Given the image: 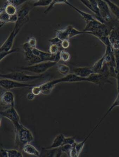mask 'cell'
I'll return each instance as SVG.
<instances>
[{
  "label": "cell",
  "mask_w": 119,
  "mask_h": 157,
  "mask_svg": "<svg viewBox=\"0 0 119 157\" xmlns=\"http://www.w3.org/2000/svg\"><path fill=\"white\" fill-rule=\"evenodd\" d=\"M44 77L43 74L38 75H29L21 72H13L7 74H1V78H7L13 80L21 82H28L35 80L43 78Z\"/></svg>",
  "instance_id": "obj_2"
},
{
  "label": "cell",
  "mask_w": 119,
  "mask_h": 157,
  "mask_svg": "<svg viewBox=\"0 0 119 157\" xmlns=\"http://www.w3.org/2000/svg\"><path fill=\"white\" fill-rule=\"evenodd\" d=\"M3 8L5 12L9 16H13L17 13L18 9H17V7L14 5L8 3V2L5 3Z\"/></svg>",
  "instance_id": "obj_24"
},
{
  "label": "cell",
  "mask_w": 119,
  "mask_h": 157,
  "mask_svg": "<svg viewBox=\"0 0 119 157\" xmlns=\"http://www.w3.org/2000/svg\"><path fill=\"white\" fill-rule=\"evenodd\" d=\"M70 43L69 39H65L61 42V47L62 49L66 50L69 47Z\"/></svg>",
  "instance_id": "obj_43"
},
{
  "label": "cell",
  "mask_w": 119,
  "mask_h": 157,
  "mask_svg": "<svg viewBox=\"0 0 119 157\" xmlns=\"http://www.w3.org/2000/svg\"><path fill=\"white\" fill-rule=\"evenodd\" d=\"M57 71L58 72L63 76H66L69 74L70 68L68 65L62 63H57Z\"/></svg>",
  "instance_id": "obj_25"
},
{
  "label": "cell",
  "mask_w": 119,
  "mask_h": 157,
  "mask_svg": "<svg viewBox=\"0 0 119 157\" xmlns=\"http://www.w3.org/2000/svg\"><path fill=\"white\" fill-rule=\"evenodd\" d=\"M27 2H29V1H37L38 0H26Z\"/></svg>",
  "instance_id": "obj_47"
},
{
  "label": "cell",
  "mask_w": 119,
  "mask_h": 157,
  "mask_svg": "<svg viewBox=\"0 0 119 157\" xmlns=\"http://www.w3.org/2000/svg\"><path fill=\"white\" fill-rule=\"evenodd\" d=\"M69 26L64 29L57 30L56 32V36L61 41L65 39H69Z\"/></svg>",
  "instance_id": "obj_22"
},
{
  "label": "cell",
  "mask_w": 119,
  "mask_h": 157,
  "mask_svg": "<svg viewBox=\"0 0 119 157\" xmlns=\"http://www.w3.org/2000/svg\"><path fill=\"white\" fill-rule=\"evenodd\" d=\"M18 19V17L17 14L16 15H13V16H10V17L9 20V22H11V23H16Z\"/></svg>",
  "instance_id": "obj_44"
},
{
  "label": "cell",
  "mask_w": 119,
  "mask_h": 157,
  "mask_svg": "<svg viewBox=\"0 0 119 157\" xmlns=\"http://www.w3.org/2000/svg\"><path fill=\"white\" fill-rule=\"evenodd\" d=\"M15 128L16 144L18 147H23L25 144L34 140V136L31 131L22 125L20 122L13 123Z\"/></svg>",
  "instance_id": "obj_1"
},
{
  "label": "cell",
  "mask_w": 119,
  "mask_h": 157,
  "mask_svg": "<svg viewBox=\"0 0 119 157\" xmlns=\"http://www.w3.org/2000/svg\"><path fill=\"white\" fill-rule=\"evenodd\" d=\"M31 92L35 96H38L40 94H42V89L41 86H35L32 87L31 89Z\"/></svg>",
  "instance_id": "obj_39"
},
{
  "label": "cell",
  "mask_w": 119,
  "mask_h": 157,
  "mask_svg": "<svg viewBox=\"0 0 119 157\" xmlns=\"http://www.w3.org/2000/svg\"><path fill=\"white\" fill-rule=\"evenodd\" d=\"M104 56H103L99 60L95 63L91 67L94 73H99L101 72L104 64Z\"/></svg>",
  "instance_id": "obj_21"
},
{
  "label": "cell",
  "mask_w": 119,
  "mask_h": 157,
  "mask_svg": "<svg viewBox=\"0 0 119 157\" xmlns=\"http://www.w3.org/2000/svg\"><path fill=\"white\" fill-rule=\"evenodd\" d=\"M0 156L1 157H8L7 156V149L1 148L0 149Z\"/></svg>",
  "instance_id": "obj_46"
},
{
  "label": "cell",
  "mask_w": 119,
  "mask_h": 157,
  "mask_svg": "<svg viewBox=\"0 0 119 157\" xmlns=\"http://www.w3.org/2000/svg\"><path fill=\"white\" fill-rule=\"evenodd\" d=\"M56 84L61 82H87V78H83L77 76L75 73H71L66 76H63L60 78L54 79Z\"/></svg>",
  "instance_id": "obj_11"
},
{
  "label": "cell",
  "mask_w": 119,
  "mask_h": 157,
  "mask_svg": "<svg viewBox=\"0 0 119 157\" xmlns=\"http://www.w3.org/2000/svg\"><path fill=\"white\" fill-rule=\"evenodd\" d=\"M33 8V4H30L28 2L22 4L18 9L17 15L19 20L28 22L29 20V14Z\"/></svg>",
  "instance_id": "obj_7"
},
{
  "label": "cell",
  "mask_w": 119,
  "mask_h": 157,
  "mask_svg": "<svg viewBox=\"0 0 119 157\" xmlns=\"http://www.w3.org/2000/svg\"><path fill=\"white\" fill-rule=\"evenodd\" d=\"M92 133H92V132H90L89 133V134H88V136H87L84 140H83L82 141L79 143L76 142L75 144V147H76V150L78 156H79L80 154L81 151H82V150H83V148H84V147L85 144L87 140H88V138L90 137V136H91Z\"/></svg>",
  "instance_id": "obj_27"
},
{
  "label": "cell",
  "mask_w": 119,
  "mask_h": 157,
  "mask_svg": "<svg viewBox=\"0 0 119 157\" xmlns=\"http://www.w3.org/2000/svg\"><path fill=\"white\" fill-rule=\"evenodd\" d=\"M42 89V94L44 95H48L50 94L54 87L56 86L54 80L50 81L40 85Z\"/></svg>",
  "instance_id": "obj_16"
},
{
  "label": "cell",
  "mask_w": 119,
  "mask_h": 157,
  "mask_svg": "<svg viewBox=\"0 0 119 157\" xmlns=\"http://www.w3.org/2000/svg\"><path fill=\"white\" fill-rule=\"evenodd\" d=\"M8 157H23V154L18 150H7Z\"/></svg>",
  "instance_id": "obj_31"
},
{
  "label": "cell",
  "mask_w": 119,
  "mask_h": 157,
  "mask_svg": "<svg viewBox=\"0 0 119 157\" xmlns=\"http://www.w3.org/2000/svg\"><path fill=\"white\" fill-rule=\"evenodd\" d=\"M88 1H89V2L91 3V4L93 5L95 10H96L99 16H101V15H100V11H99V8H98L97 0H88Z\"/></svg>",
  "instance_id": "obj_41"
},
{
  "label": "cell",
  "mask_w": 119,
  "mask_h": 157,
  "mask_svg": "<svg viewBox=\"0 0 119 157\" xmlns=\"http://www.w3.org/2000/svg\"><path fill=\"white\" fill-rule=\"evenodd\" d=\"M27 43H28L29 46H30L32 49H34V48H36V45H37V40H36V38H35V37H30V38L28 39Z\"/></svg>",
  "instance_id": "obj_38"
},
{
  "label": "cell",
  "mask_w": 119,
  "mask_h": 157,
  "mask_svg": "<svg viewBox=\"0 0 119 157\" xmlns=\"http://www.w3.org/2000/svg\"><path fill=\"white\" fill-rule=\"evenodd\" d=\"M65 136L62 134H60L57 135L55 137L53 141L52 144L50 146L47 147H45L46 149L56 148L60 147L63 144Z\"/></svg>",
  "instance_id": "obj_20"
},
{
  "label": "cell",
  "mask_w": 119,
  "mask_h": 157,
  "mask_svg": "<svg viewBox=\"0 0 119 157\" xmlns=\"http://www.w3.org/2000/svg\"><path fill=\"white\" fill-rule=\"evenodd\" d=\"M69 39L72 38L73 37L82 34H87V32L83 31H80L76 29L74 27L72 26H69Z\"/></svg>",
  "instance_id": "obj_28"
},
{
  "label": "cell",
  "mask_w": 119,
  "mask_h": 157,
  "mask_svg": "<svg viewBox=\"0 0 119 157\" xmlns=\"http://www.w3.org/2000/svg\"><path fill=\"white\" fill-rule=\"evenodd\" d=\"M60 47H61L56 44H51L49 48V52L52 54H56L60 52Z\"/></svg>",
  "instance_id": "obj_34"
},
{
  "label": "cell",
  "mask_w": 119,
  "mask_h": 157,
  "mask_svg": "<svg viewBox=\"0 0 119 157\" xmlns=\"http://www.w3.org/2000/svg\"><path fill=\"white\" fill-rule=\"evenodd\" d=\"M72 147V145H71V144H64L61 147V148L62 153H66L68 156L69 157L70 152Z\"/></svg>",
  "instance_id": "obj_36"
},
{
  "label": "cell",
  "mask_w": 119,
  "mask_h": 157,
  "mask_svg": "<svg viewBox=\"0 0 119 157\" xmlns=\"http://www.w3.org/2000/svg\"><path fill=\"white\" fill-rule=\"evenodd\" d=\"M103 1H104L105 2H106L108 1H109V0H103Z\"/></svg>",
  "instance_id": "obj_48"
},
{
  "label": "cell",
  "mask_w": 119,
  "mask_h": 157,
  "mask_svg": "<svg viewBox=\"0 0 119 157\" xmlns=\"http://www.w3.org/2000/svg\"><path fill=\"white\" fill-rule=\"evenodd\" d=\"M49 42L51 43V44H56L59 45L61 47V43L62 41L59 39L57 36H55L54 38H51V39L49 40Z\"/></svg>",
  "instance_id": "obj_40"
},
{
  "label": "cell",
  "mask_w": 119,
  "mask_h": 157,
  "mask_svg": "<svg viewBox=\"0 0 119 157\" xmlns=\"http://www.w3.org/2000/svg\"><path fill=\"white\" fill-rule=\"evenodd\" d=\"M20 52V49L18 48H16V49H11L8 52H0V61L1 62L4 59L6 56H9L11 54L17 52Z\"/></svg>",
  "instance_id": "obj_33"
},
{
  "label": "cell",
  "mask_w": 119,
  "mask_h": 157,
  "mask_svg": "<svg viewBox=\"0 0 119 157\" xmlns=\"http://www.w3.org/2000/svg\"><path fill=\"white\" fill-rule=\"evenodd\" d=\"M52 0H38L33 3V8L34 7H49L51 4Z\"/></svg>",
  "instance_id": "obj_30"
},
{
  "label": "cell",
  "mask_w": 119,
  "mask_h": 157,
  "mask_svg": "<svg viewBox=\"0 0 119 157\" xmlns=\"http://www.w3.org/2000/svg\"><path fill=\"white\" fill-rule=\"evenodd\" d=\"M60 147L56 148L46 149L42 148L41 156L42 157H61L62 154Z\"/></svg>",
  "instance_id": "obj_12"
},
{
  "label": "cell",
  "mask_w": 119,
  "mask_h": 157,
  "mask_svg": "<svg viewBox=\"0 0 119 157\" xmlns=\"http://www.w3.org/2000/svg\"><path fill=\"white\" fill-rule=\"evenodd\" d=\"M22 50L24 53L26 60L30 63V65L36 64L42 62V59L40 57L35 56L32 52V49L29 46L27 42L22 44Z\"/></svg>",
  "instance_id": "obj_5"
},
{
  "label": "cell",
  "mask_w": 119,
  "mask_h": 157,
  "mask_svg": "<svg viewBox=\"0 0 119 157\" xmlns=\"http://www.w3.org/2000/svg\"><path fill=\"white\" fill-rule=\"evenodd\" d=\"M57 63H58L55 62H42L39 63L28 65V66L18 67V69L21 71H28L35 74L41 75V74H43L52 67L56 65Z\"/></svg>",
  "instance_id": "obj_3"
},
{
  "label": "cell",
  "mask_w": 119,
  "mask_h": 157,
  "mask_svg": "<svg viewBox=\"0 0 119 157\" xmlns=\"http://www.w3.org/2000/svg\"><path fill=\"white\" fill-rule=\"evenodd\" d=\"M68 2V0H52L51 4L47 7V9L44 11L45 14L49 13L53 10L54 6L57 4H66Z\"/></svg>",
  "instance_id": "obj_29"
},
{
  "label": "cell",
  "mask_w": 119,
  "mask_h": 157,
  "mask_svg": "<svg viewBox=\"0 0 119 157\" xmlns=\"http://www.w3.org/2000/svg\"><path fill=\"white\" fill-rule=\"evenodd\" d=\"M76 143V140H75V138L74 137H65L62 146L64 145V144H67L73 145Z\"/></svg>",
  "instance_id": "obj_37"
},
{
  "label": "cell",
  "mask_w": 119,
  "mask_h": 157,
  "mask_svg": "<svg viewBox=\"0 0 119 157\" xmlns=\"http://www.w3.org/2000/svg\"><path fill=\"white\" fill-rule=\"evenodd\" d=\"M73 73L81 78H87L94 72L91 67H79L73 69Z\"/></svg>",
  "instance_id": "obj_13"
},
{
  "label": "cell",
  "mask_w": 119,
  "mask_h": 157,
  "mask_svg": "<svg viewBox=\"0 0 119 157\" xmlns=\"http://www.w3.org/2000/svg\"><path fill=\"white\" fill-rule=\"evenodd\" d=\"M75 144L72 145V148H71L70 152L69 157H78V155L77 152L76 150Z\"/></svg>",
  "instance_id": "obj_42"
},
{
  "label": "cell",
  "mask_w": 119,
  "mask_h": 157,
  "mask_svg": "<svg viewBox=\"0 0 119 157\" xmlns=\"http://www.w3.org/2000/svg\"><path fill=\"white\" fill-rule=\"evenodd\" d=\"M0 86L4 89L8 90L20 88L33 87L35 85L28 84L25 82H19L7 78H1Z\"/></svg>",
  "instance_id": "obj_4"
},
{
  "label": "cell",
  "mask_w": 119,
  "mask_h": 157,
  "mask_svg": "<svg viewBox=\"0 0 119 157\" xmlns=\"http://www.w3.org/2000/svg\"><path fill=\"white\" fill-rule=\"evenodd\" d=\"M19 31H17L15 28L13 29L12 31L10 33L5 42L2 45L0 48V52H8L11 50L13 47L14 41L17 35L19 33Z\"/></svg>",
  "instance_id": "obj_10"
},
{
  "label": "cell",
  "mask_w": 119,
  "mask_h": 157,
  "mask_svg": "<svg viewBox=\"0 0 119 157\" xmlns=\"http://www.w3.org/2000/svg\"><path fill=\"white\" fill-rule=\"evenodd\" d=\"M104 23H102L95 19L94 20L91 21L86 23L85 27L84 29H83V31L87 32V34H89L90 32H93V31L98 29Z\"/></svg>",
  "instance_id": "obj_14"
},
{
  "label": "cell",
  "mask_w": 119,
  "mask_h": 157,
  "mask_svg": "<svg viewBox=\"0 0 119 157\" xmlns=\"http://www.w3.org/2000/svg\"><path fill=\"white\" fill-rule=\"evenodd\" d=\"M1 115L2 116L10 120L12 124L20 122L19 115L15 108V107L7 108L1 112Z\"/></svg>",
  "instance_id": "obj_9"
},
{
  "label": "cell",
  "mask_w": 119,
  "mask_h": 157,
  "mask_svg": "<svg viewBox=\"0 0 119 157\" xmlns=\"http://www.w3.org/2000/svg\"><path fill=\"white\" fill-rule=\"evenodd\" d=\"M118 106H119V96H117V98H116L115 100H114V102H113V103L112 104L111 106L109 108L108 111H106V113L104 115L103 117H102V119L100 120V121H99V123L97 124V125L95 126V128L93 129V130H92L91 132L93 133L95 131V130H96V129L99 127V125L101 124V123L103 121L104 119L106 118V117L107 116H108V115H109V114H110V113L113 110V109H114V108Z\"/></svg>",
  "instance_id": "obj_18"
},
{
  "label": "cell",
  "mask_w": 119,
  "mask_h": 157,
  "mask_svg": "<svg viewBox=\"0 0 119 157\" xmlns=\"http://www.w3.org/2000/svg\"><path fill=\"white\" fill-rule=\"evenodd\" d=\"M7 2L17 7L27 2L26 0H6Z\"/></svg>",
  "instance_id": "obj_35"
},
{
  "label": "cell",
  "mask_w": 119,
  "mask_h": 157,
  "mask_svg": "<svg viewBox=\"0 0 119 157\" xmlns=\"http://www.w3.org/2000/svg\"><path fill=\"white\" fill-rule=\"evenodd\" d=\"M66 4L68 5V6H70L71 8L74 9L75 11H76L81 16L82 18L85 21L86 23H87V22H89V21H91L95 19V18H94V17L92 15H91V14H88V13H86L85 12L83 11L79 10V9L77 8L76 7L74 6V5L71 4L69 2L66 3Z\"/></svg>",
  "instance_id": "obj_17"
},
{
  "label": "cell",
  "mask_w": 119,
  "mask_h": 157,
  "mask_svg": "<svg viewBox=\"0 0 119 157\" xmlns=\"http://www.w3.org/2000/svg\"><path fill=\"white\" fill-rule=\"evenodd\" d=\"M10 17V16H9L5 12L4 8H2L0 12V25L1 27H2V26L4 25L5 23H9Z\"/></svg>",
  "instance_id": "obj_26"
},
{
  "label": "cell",
  "mask_w": 119,
  "mask_h": 157,
  "mask_svg": "<svg viewBox=\"0 0 119 157\" xmlns=\"http://www.w3.org/2000/svg\"><path fill=\"white\" fill-rule=\"evenodd\" d=\"M106 3L109 5V8L111 12L114 15V17H116V19L118 21H119V7L117 6L116 4L113 3V2L109 0Z\"/></svg>",
  "instance_id": "obj_23"
},
{
  "label": "cell",
  "mask_w": 119,
  "mask_h": 157,
  "mask_svg": "<svg viewBox=\"0 0 119 157\" xmlns=\"http://www.w3.org/2000/svg\"><path fill=\"white\" fill-rule=\"evenodd\" d=\"M71 55L69 53L65 50H61L60 52V60L63 62H68L70 60Z\"/></svg>",
  "instance_id": "obj_32"
},
{
  "label": "cell",
  "mask_w": 119,
  "mask_h": 157,
  "mask_svg": "<svg viewBox=\"0 0 119 157\" xmlns=\"http://www.w3.org/2000/svg\"><path fill=\"white\" fill-rule=\"evenodd\" d=\"M22 151L26 153L33 156L39 157L41 156V152L30 143L26 144L22 147Z\"/></svg>",
  "instance_id": "obj_19"
},
{
  "label": "cell",
  "mask_w": 119,
  "mask_h": 157,
  "mask_svg": "<svg viewBox=\"0 0 119 157\" xmlns=\"http://www.w3.org/2000/svg\"><path fill=\"white\" fill-rule=\"evenodd\" d=\"M0 102L2 105L4 107H15V98L13 92L10 90L3 92L1 96Z\"/></svg>",
  "instance_id": "obj_8"
},
{
  "label": "cell",
  "mask_w": 119,
  "mask_h": 157,
  "mask_svg": "<svg viewBox=\"0 0 119 157\" xmlns=\"http://www.w3.org/2000/svg\"><path fill=\"white\" fill-rule=\"evenodd\" d=\"M32 52L35 56L40 57L43 62L51 61L52 54L50 53L43 52L36 48L32 49Z\"/></svg>",
  "instance_id": "obj_15"
},
{
  "label": "cell",
  "mask_w": 119,
  "mask_h": 157,
  "mask_svg": "<svg viewBox=\"0 0 119 157\" xmlns=\"http://www.w3.org/2000/svg\"><path fill=\"white\" fill-rule=\"evenodd\" d=\"M97 3L100 15L105 21L106 24L110 22L112 17L109 5L103 0H97Z\"/></svg>",
  "instance_id": "obj_6"
},
{
  "label": "cell",
  "mask_w": 119,
  "mask_h": 157,
  "mask_svg": "<svg viewBox=\"0 0 119 157\" xmlns=\"http://www.w3.org/2000/svg\"><path fill=\"white\" fill-rule=\"evenodd\" d=\"M35 96L32 92H29L27 94L26 98L28 101H33L35 99Z\"/></svg>",
  "instance_id": "obj_45"
}]
</instances>
